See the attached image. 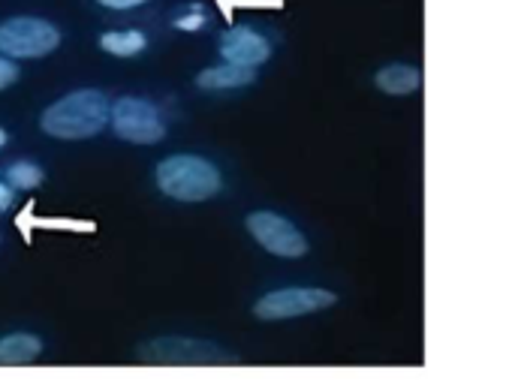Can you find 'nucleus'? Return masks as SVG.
<instances>
[{"instance_id":"4468645a","label":"nucleus","mask_w":512,"mask_h":382,"mask_svg":"<svg viewBox=\"0 0 512 382\" xmlns=\"http://www.w3.org/2000/svg\"><path fill=\"white\" fill-rule=\"evenodd\" d=\"M7 181H10V187H16V190H34V187L43 184V169H40L37 163L19 160V163H13V166L7 169Z\"/></svg>"},{"instance_id":"f8f14e48","label":"nucleus","mask_w":512,"mask_h":382,"mask_svg":"<svg viewBox=\"0 0 512 382\" xmlns=\"http://www.w3.org/2000/svg\"><path fill=\"white\" fill-rule=\"evenodd\" d=\"M16 226L22 229V238L31 244L34 229H70V232H94L97 226L91 220H46V217H34V205H28L19 217Z\"/></svg>"},{"instance_id":"1a4fd4ad","label":"nucleus","mask_w":512,"mask_h":382,"mask_svg":"<svg viewBox=\"0 0 512 382\" xmlns=\"http://www.w3.org/2000/svg\"><path fill=\"white\" fill-rule=\"evenodd\" d=\"M256 82V67H235V64H223V67H208L196 76V85L202 91H223V88H244Z\"/></svg>"},{"instance_id":"f03ea898","label":"nucleus","mask_w":512,"mask_h":382,"mask_svg":"<svg viewBox=\"0 0 512 382\" xmlns=\"http://www.w3.org/2000/svg\"><path fill=\"white\" fill-rule=\"evenodd\" d=\"M157 187L178 202H205L223 190V178L214 163L196 154H175L157 166Z\"/></svg>"},{"instance_id":"f257e3e1","label":"nucleus","mask_w":512,"mask_h":382,"mask_svg":"<svg viewBox=\"0 0 512 382\" xmlns=\"http://www.w3.org/2000/svg\"><path fill=\"white\" fill-rule=\"evenodd\" d=\"M109 109L112 106L103 91H94V88L73 91L43 112L40 127L52 139H67V142L91 139L109 124Z\"/></svg>"},{"instance_id":"39448f33","label":"nucleus","mask_w":512,"mask_h":382,"mask_svg":"<svg viewBox=\"0 0 512 382\" xmlns=\"http://www.w3.org/2000/svg\"><path fill=\"white\" fill-rule=\"evenodd\" d=\"M109 121H112L115 133L133 145H157L166 136L157 106L148 100H139V97H121L109 109Z\"/></svg>"},{"instance_id":"f3484780","label":"nucleus","mask_w":512,"mask_h":382,"mask_svg":"<svg viewBox=\"0 0 512 382\" xmlns=\"http://www.w3.org/2000/svg\"><path fill=\"white\" fill-rule=\"evenodd\" d=\"M13 205V190L7 184H0V211H7Z\"/></svg>"},{"instance_id":"9b49d317","label":"nucleus","mask_w":512,"mask_h":382,"mask_svg":"<svg viewBox=\"0 0 512 382\" xmlns=\"http://www.w3.org/2000/svg\"><path fill=\"white\" fill-rule=\"evenodd\" d=\"M40 352H43V340L37 334L16 331L0 340V364H28L40 358Z\"/></svg>"},{"instance_id":"2eb2a0df","label":"nucleus","mask_w":512,"mask_h":382,"mask_svg":"<svg viewBox=\"0 0 512 382\" xmlns=\"http://www.w3.org/2000/svg\"><path fill=\"white\" fill-rule=\"evenodd\" d=\"M16 79H19V67L13 61H7V58H0V91L16 85Z\"/></svg>"},{"instance_id":"423d86ee","label":"nucleus","mask_w":512,"mask_h":382,"mask_svg":"<svg viewBox=\"0 0 512 382\" xmlns=\"http://www.w3.org/2000/svg\"><path fill=\"white\" fill-rule=\"evenodd\" d=\"M247 232L253 235V241L260 244L263 250L284 256V259H299L308 253V238L281 214L275 211H253L244 220Z\"/></svg>"},{"instance_id":"6e6552de","label":"nucleus","mask_w":512,"mask_h":382,"mask_svg":"<svg viewBox=\"0 0 512 382\" xmlns=\"http://www.w3.org/2000/svg\"><path fill=\"white\" fill-rule=\"evenodd\" d=\"M220 55L235 67H260L272 58V46L250 28H229L220 37Z\"/></svg>"},{"instance_id":"0eeeda50","label":"nucleus","mask_w":512,"mask_h":382,"mask_svg":"<svg viewBox=\"0 0 512 382\" xmlns=\"http://www.w3.org/2000/svg\"><path fill=\"white\" fill-rule=\"evenodd\" d=\"M142 361H157V364H220V361H235L232 352L196 340V337H157L139 349Z\"/></svg>"},{"instance_id":"20e7f679","label":"nucleus","mask_w":512,"mask_h":382,"mask_svg":"<svg viewBox=\"0 0 512 382\" xmlns=\"http://www.w3.org/2000/svg\"><path fill=\"white\" fill-rule=\"evenodd\" d=\"M338 304V295L320 286H287V289H275L269 295H263L253 304V316L256 319H293V316H308V313H320L326 307Z\"/></svg>"},{"instance_id":"7ed1b4c3","label":"nucleus","mask_w":512,"mask_h":382,"mask_svg":"<svg viewBox=\"0 0 512 382\" xmlns=\"http://www.w3.org/2000/svg\"><path fill=\"white\" fill-rule=\"evenodd\" d=\"M61 46V31L46 19L19 16L0 25V52L7 58H46Z\"/></svg>"},{"instance_id":"6ab92c4d","label":"nucleus","mask_w":512,"mask_h":382,"mask_svg":"<svg viewBox=\"0 0 512 382\" xmlns=\"http://www.w3.org/2000/svg\"><path fill=\"white\" fill-rule=\"evenodd\" d=\"M7 142H10V133H7L4 127H0V148H4Z\"/></svg>"},{"instance_id":"dca6fc26","label":"nucleus","mask_w":512,"mask_h":382,"mask_svg":"<svg viewBox=\"0 0 512 382\" xmlns=\"http://www.w3.org/2000/svg\"><path fill=\"white\" fill-rule=\"evenodd\" d=\"M97 4H103V7H109V10H133V7L151 4V0H97Z\"/></svg>"},{"instance_id":"9d476101","label":"nucleus","mask_w":512,"mask_h":382,"mask_svg":"<svg viewBox=\"0 0 512 382\" xmlns=\"http://www.w3.org/2000/svg\"><path fill=\"white\" fill-rule=\"evenodd\" d=\"M374 82L389 97H407V94H413L419 88L422 79H419V70L410 67V64H389L374 76Z\"/></svg>"},{"instance_id":"ddd939ff","label":"nucleus","mask_w":512,"mask_h":382,"mask_svg":"<svg viewBox=\"0 0 512 382\" xmlns=\"http://www.w3.org/2000/svg\"><path fill=\"white\" fill-rule=\"evenodd\" d=\"M148 46V37L139 31H109L100 37V49L115 58H133Z\"/></svg>"},{"instance_id":"a211bd4d","label":"nucleus","mask_w":512,"mask_h":382,"mask_svg":"<svg viewBox=\"0 0 512 382\" xmlns=\"http://www.w3.org/2000/svg\"><path fill=\"white\" fill-rule=\"evenodd\" d=\"M178 28H184V31H193V28H202V19H181V22H175Z\"/></svg>"}]
</instances>
